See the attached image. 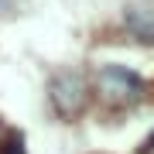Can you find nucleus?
<instances>
[{
	"instance_id": "f03ea898",
	"label": "nucleus",
	"mask_w": 154,
	"mask_h": 154,
	"mask_svg": "<svg viewBox=\"0 0 154 154\" xmlns=\"http://www.w3.org/2000/svg\"><path fill=\"white\" fill-rule=\"evenodd\" d=\"M48 96H51V106H55L58 116H65V120H72V116H79L86 110L89 103V86L86 79L79 75V72H58L55 79L48 82Z\"/></svg>"
},
{
	"instance_id": "7ed1b4c3",
	"label": "nucleus",
	"mask_w": 154,
	"mask_h": 154,
	"mask_svg": "<svg viewBox=\"0 0 154 154\" xmlns=\"http://www.w3.org/2000/svg\"><path fill=\"white\" fill-rule=\"evenodd\" d=\"M123 28L130 38L154 45V4H130L123 11Z\"/></svg>"
},
{
	"instance_id": "f257e3e1",
	"label": "nucleus",
	"mask_w": 154,
	"mask_h": 154,
	"mask_svg": "<svg viewBox=\"0 0 154 154\" xmlns=\"http://www.w3.org/2000/svg\"><path fill=\"white\" fill-rule=\"evenodd\" d=\"M96 93L113 106H127L144 96V79L127 65H103L96 72Z\"/></svg>"
}]
</instances>
